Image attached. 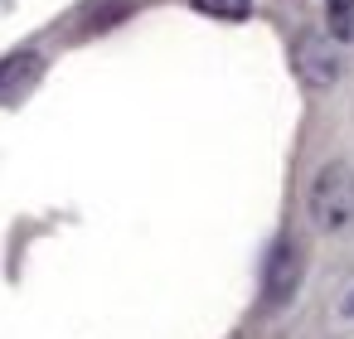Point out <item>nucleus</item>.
<instances>
[{
  "label": "nucleus",
  "mask_w": 354,
  "mask_h": 339,
  "mask_svg": "<svg viewBox=\"0 0 354 339\" xmlns=\"http://www.w3.org/2000/svg\"><path fill=\"white\" fill-rule=\"evenodd\" d=\"M306 209H310V223L320 233H344L354 223V170L344 160H330L315 180H310V194H306Z\"/></svg>",
  "instance_id": "1"
},
{
  "label": "nucleus",
  "mask_w": 354,
  "mask_h": 339,
  "mask_svg": "<svg viewBox=\"0 0 354 339\" xmlns=\"http://www.w3.org/2000/svg\"><path fill=\"white\" fill-rule=\"evenodd\" d=\"M301 271H306V257H301V242H296V238H281V242L272 247V257H267V276H262V296H267L272 305H281V300H291V296H296V286H301Z\"/></svg>",
  "instance_id": "2"
},
{
  "label": "nucleus",
  "mask_w": 354,
  "mask_h": 339,
  "mask_svg": "<svg viewBox=\"0 0 354 339\" xmlns=\"http://www.w3.org/2000/svg\"><path fill=\"white\" fill-rule=\"evenodd\" d=\"M291 59H296V73H301L306 88H330L339 78V54L325 35H301Z\"/></svg>",
  "instance_id": "3"
},
{
  "label": "nucleus",
  "mask_w": 354,
  "mask_h": 339,
  "mask_svg": "<svg viewBox=\"0 0 354 339\" xmlns=\"http://www.w3.org/2000/svg\"><path fill=\"white\" fill-rule=\"evenodd\" d=\"M39 78H44V54H35V49L10 54L6 64H0V102H6V107L25 102L39 88Z\"/></svg>",
  "instance_id": "4"
},
{
  "label": "nucleus",
  "mask_w": 354,
  "mask_h": 339,
  "mask_svg": "<svg viewBox=\"0 0 354 339\" xmlns=\"http://www.w3.org/2000/svg\"><path fill=\"white\" fill-rule=\"evenodd\" d=\"M325 20H330V35L335 39H354V0H330Z\"/></svg>",
  "instance_id": "5"
},
{
  "label": "nucleus",
  "mask_w": 354,
  "mask_h": 339,
  "mask_svg": "<svg viewBox=\"0 0 354 339\" xmlns=\"http://www.w3.org/2000/svg\"><path fill=\"white\" fill-rule=\"evenodd\" d=\"M194 10H204L214 20H243L252 10V0H194Z\"/></svg>",
  "instance_id": "6"
},
{
  "label": "nucleus",
  "mask_w": 354,
  "mask_h": 339,
  "mask_svg": "<svg viewBox=\"0 0 354 339\" xmlns=\"http://www.w3.org/2000/svg\"><path fill=\"white\" fill-rule=\"evenodd\" d=\"M349 310H354V300H349Z\"/></svg>",
  "instance_id": "7"
}]
</instances>
